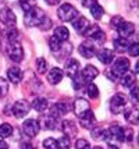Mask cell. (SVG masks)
Here are the masks:
<instances>
[{
  "label": "cell",
  "instance_id": "13",
  "mask_svg": "<svg viewBox=\"0 0 139 149\" xmlns=\"http://www.w3.org/2000/svg\"><path fill=\"white\" fill-rule=\"evenodd\" d=\"M73 109H74V111H75V114L80 117L81 114H84L85 111L91 110V104H89V102H88V100H85V99L80 97V99H75V100H74Z\"/></svg>",
  "mask_w": 139,
  "mask_h": 149
},
{
  "label": "cell",
  "instance_id": "38",
  "mask_svg": "<svg viewBox=\"0 0 139 149\" xmlns=\"http://www.w3.org/2000/svg\"><path fill=\"white\" fill-rule=\"evenodd\" d=\"M20 6L22 7V8H24V11L27 13V11H29L32 7H35V1H33V0H21Z\"/></svg>",
  "mask_w": 139,
  "mask_h": 149
},
{
  "label": "cell",
  "instance_id": "6",
  "mask_svg": "<svg viewBox=\"0 0 139 149\" xmlns=\"http://www.w3.org/2000/svg\"><path fill=\"white\" fill-rule=\"evenodd\" d=\"M127 96L124 93H115L114 96L111 97L110 100V110L114 113V114H118L122 110H125L127 107Z\"/></svg>",
  "mask_w": 139,
  "mask_h": 149
},
{
  "label": "cell",
  "instance_id": "39",
  "mask_svg": "<svg viewBox=\"0 0 139 149\" xmlns=\"http://www.w3.org/2000/svg\"><path fill=\"white\" fill-rule=\"evenodd\" d=\"M122 134H124V142H131L132 141V136H133V131L132 128H122Z\"/></svg>",
  "mask_w": 139,
  "mask_h": 149
},
{
  "label": "cell",
  "instance_id": "24",
  "mask_svg": "<svg viewBox=\"0 0 139 149\" xmlns=\"http://www.w3.org/2000/svg\"><path fill=\"white\" fill-rule=\"evenodd\" d=\"M32 107L36 111H39V113H43L49 107V102L45 97H36V99L32 100Z\"/></svg>",
  "mask_w": 139,
  "mask_h": 149
},
{
  "label": "cell",
  "instance_id": "29",
  "mask_svg": "<svg viewBox=\"0 0 139 149\" xmlns=\"http://www.w3.org/2000/svg\"><path fill=\"white\" fill-rule=\"evenodd\" d=\"M56 121H57V120L52 116L45 117V118H43V128H45V130H54L56 125H57Z\"/></svg>",
  "mask_w": 139,
  "mask_h": 149
},
{
  "label": "cell",
  "instance_id": "49",
  "mask_svg": "<svg viewBox=\"0 0 139 149\" xmlns=\"http://www.w3.org/2000/svg\"><path fill=\"white\" fill-rule=\"evenodd\" d=\"M47 4H50V6H56V4H59L60 0H45Z\"/></svg>",
  "mask_w": 139,
  "mask_h": 149
},
{
  "label": "cell",
  "instance_id": "55",
  "mask_svg": "<svg viewBox=\"0 0 139 149\" xmlns=\"http://www.w3.org/2000/svg\"><path fill=\"white\" fill-rule=\"evenodd\" d=\"M138 142H139V135H138Z\"/></svg>",
  "mask_w": 139,
  "mask_h": 149
},
{
  "label": "cell",
  "instance_id": "47",
  "mask_svg": "<svg viewBox=\"0 0 139 149\" xmlns=\"http://www.w3.org/2000/svg\"><path fill=\"white\" fill-rule=\"evenodd\" d=\"M95 3H96V0H82V4L85 7H89V8H91Z\"/></svg>",
  "mask_w": 139,
  "mask_h": 149
},
{
  "label": "cell",
  "instance_id": "2",
  "mask_svg": "<svg viewBox=\"0 0 139 149\" xmlns=\"http://www.w3.org/2000/svg\"><path fill=\"white\" fill-rule=\"evenodd\" d=\"M104 139L111 145H117L118 142H124V134H122V127L120 125H113L104 132Z\"/></svg>",
  "mask_w": 139,
  "mask_h": 149
},
{
  "label": "cell",
  "instance_id": "4",
  "mask_svg": "<svg viewBox=\"0 0 139 149\" xmlns=\"http://www.w3.org/2000/svg\"><path fill=\"white\" fill-rule=\"evenodd\" d=\"M129 70V60L125 57H120L117 58L111 67V74L114 78H121L124 74H127ZM113 78V79H114Z\"/></svg>",
  "mask_w": 139,
  "mask_h": 149
},
{
  "label": "cell",
  "instance_id": "33",
  "mask_svg": "<svg viewBox=\"0 0 139 149\" xmlns=\"http://www.w3.org/2000/svg\"><path fill=\"white\" fill-rule=\"evenodd\" d=\"M49 47L53 50V52H59V50H61V47H63V45H61V42H60L59 39L56 38V36H52V38L49 39Z\"/></svg>",
  "mask_w": 139,
  "mask_h": 149
},
{
  "label": "cell",
  "instance_id": "27",
  "mask_svg": "<svg viewBox=\"0 0 139 149\" xmlns=\"http://www.w3.org/2000/svg\"><path fill=\"white\" fill-rule=\"evenodd\" d=\"M128 47H129V43H128V40L125 38H117L114 39V49L117 50V52H125L128 50Z\"/></svg>",
  "mask_w": 139,
  "mask_h": 149
},
{
  "label": "cell",
  "instance_id": "17",
  "mask_svg": "<svg viewBox=\"0 0 139 149\" xmlns=\"http://www.w3.org/2000/svg\"><path fill=\"white\" fill-rule=\"evenodd\" d=\"M80 53L86 58H91L95 56V53H96V47L93 45L92 42H82L80 45Z\"/></svg>",
  "mask_w": 139,
  "mask_h": 149
},
{
  "label": "cell",
  "instance_id": "35",
  "mask_svg": "<svg viewBox=\"0 0 139 149\" xmlns=\"http://www.w3.org/2000/svg\"><path fill=\"white\" fill-rule=\"evenodd\" d=\"M86 89H88V96L91 97V99H96V97L99 96V89H98V86L95 84H88L86 86Z\"/></svg>",
  "mask_w": 139,
  "mask_h": 149
},
{
  "label": "cell",
  "instance_id": "19",
  "mask_svg": "<svg viewBox=\"0 0 139 149\" xmlns=\"http://www.w3.org/2000/svg\"><path fill=\"white\" fill-rule=\"evenodd\" d=\"M124 117L128 123L139 124V110L136 107H128L124 110Z\"/></svg>",
  "mask_w": 139,
  "mask_h": 149
},
{
  "label": "cell",
  "instance_id": "48",
  "mask_svg": "<svg viewBox=\"0 0 139 149\" xmlns=\"http://www.w3.org/2000/svg\"><path fill=\"white\" fill-rule=\"evenodd\" d=\"M21 149H36L31 142H22L21 143Z\"/></svg>",
  "mask_w": 139,
  "mask_h": 149
},
{
  "label": "cell",
  "instance_id": "40",
  "mask_svg": "<svg viewBox=\"0 0 139 149\" xmlns=\"http://www.w3.org/2000/svg\"><path fill=\"white\" fill-rule=\"evenodd\" d=\"M73 84H74V88H75V89H81L84 85H86V82L82 79V77H81L80 74H78L75 78H73Z\"/></svg>",
  "mask_w": 139,
  "mask_h": 149
},
{
  "label": "cell",
  "instance_id": "34",
  "mask_svg": "<svg viewBox=\"0 0 139 149\" xmlns=\"http://www.w3.org/2000/svg\"><path fill=\"white\" fill-rule=\"evenodd\" d=\"M47 70V61L43 57H39L36 60V71L39 74H45Z\"/></svg>",
  "mask_w": 139,
  "mask_h": 149
},
{
  "label": "cell",
  "instance_id": "18",
  "mask_svg": "<svg viewBox=\"0 0 139 149\" xmlns=\"http://www.w3.org/2000/svg\"><path fill=\"white\" fill-rule=\"evenodd\" d=\"M117 31L120 32L121 35V38H128V36H131L133 32H135V25H133L132 22H128V21H122L121 22V25L117 28Z\"/></svg>",
  "mask_w": 139,
  "mask_h": 149
},
{
  "label": "cell",
  "instance_id": "32",
  "mask_svg": "<svg viewBox=\"0 0 139 149\" xmlns=\"http://www.w3.org/2000/svg\"><path fill=\"white\" fill-rule=\"evenodd\" d=\"M71 148V139L70 136H61L57 141V149H70Z\"/></svg>",
  "mask_w": 139,
  "mask_h": 149
},
{
  "label": "cell",
  "instance_id": "31",
  "mask_svg": "<svg viewBox=\"0 0 139 149\" xmlns=\"http://www.w3.org/2000/svg\"><path fill=\"white\" fill-rule=\"evenodd\" d=\"M7 39H8V43H13V42H18L20 39V32L15 29V28H10L6 33Z\"/></svg>",
  "mask_w": 139,
  "mask_h": 149
},
{
  "label": "cell",
  "instance_id": "44",
  "mask_svg": "<svg viewBox=\"0 0 139 149\" xmlns=\"http://www.w3.org/2000/svg\"><path fill=\"white\" fill-rule=\"evenodd\" d=\"M131 97L133 99V102L139 103V86H132L131 88Z\"/></svg>",
  "mask_w": 139,
  "mask_h": 149
},
{
  "label": "cell",
  "instance_id": "50",
  "mask_svg": "<svg viewBox=\"0 0 139 149\" xmlns=\"http://www.w3.org/2000/svg\"><path fill=\"white\" fill-rule=\"evenodd\" d=\"M0 149H8V145L4 141H0Z\"/></svg>",
  "mask_w": 139,
  "mask_h": 149
},
{
  "label": "cell",
  "instance_id": "36",
  "mask_svg": "<svg viewBox=\"0 0 139 149\" xmlns=\"http://www.w3.org/2000/svg\"><path fill=\"white\" fill-rule=\"evenodd\" d=\"M43 148L45 149H57V141L54 138H46L43 141Z\"/></svg>",
  "mask_w": 139,
  "mask_h": 149
},
{
  "label": "cell",
  "instance_id": "42",
  "mask_svg": "<svg viewBox=\"0 0 139 149\" xmlns=\"http://www.w3.org/2000/svg\"><path fill=\"white\" fill-rule=\"evenodd\" d=\"M75 149H91V145H89V142L86 139L81 138V139H78L75 142Z\"/></svg>",
  "mask_w": 139,
  "mask_h": 149
},
{
  "label": "cell",
  "instance_id": "3",
  "mask_svg": "<svg viewBox=\"0 0 139 149\" xmlns=\"http://www.w3.org/2000/svg\"><path fill=\"white\" fill-rule=\"evenodd\" d=\"M57 15H59V18L61 21L68 22V21H74V19L78 17V11H77V8L73 4L66 3V4L60 6V8L57 10Z\"/></svg>",
  "mask_w": 139,
  "mask_h": 149
},
{
  "label": "cell",
  "instance_id": "45",
  "mask_svg": "<svg viewBox=\"0 0 139 149\" xmlns=\"http://www.w3.org/2000/svg\"><path fill=\"white\" fill-rule=\"evenodd\" d=\"M124 19H122V17H120V15H117V17H113L111 18V26L113 28H118L120 25H121V22H122Z\"/></svg>",
  "mask_w": 139,
  "mask_h": 149
},
{
  "label": "cell",
  "instance_id": "22",
  "mask_svg": "<svg viewBox=\"0 0 139 149\" xmlns=\"http://www.w3.org/2000/svg\"><path fill=\"white\" fill-rule=\"evenodd\" d=\"M61 131L64 132V134H67V136H74L75 134H77V125H75V123L74 121H71V120H64L63 123H61Z\"/></svg>",
  "mask_w": 139,
  "mask_h": 149
},
{
  "label": "cell",
  "instance_id": "21",
  "mask_svg": "<svg viewBox=\"0 0 139 149\" xmlns=\"http://www.w3.org/2000/svg\"><path fill=\"white\" fill-rule=\"evenodd\" d=\"M63 79V70H60L57 67H54L50 70V72L47 74V81L52 85H57Z\"/></svg>",
  "mask_w": 139,
  "mask_h": 149
},
{
  "label": "cell",
  "instance_id": "25",
  "mask_svg": "<svg viewBox=\"0 0 139 149\" xmlns=\"http://www.w3.org/2000/svg\"><path fill=\"white\" fill-rule=\"evenodd\" d=\"M135 82H136L135 74H132V72H129V71L121 77V85L124 88H132V86H135Z\"/></svg>",
  "mask_w": 139,
  "mask_h": 149
},
{
  "label": "cell",
  "instance_id": "20",
  "mask_svg": "<svg viewBox=\"0 0 139 149\" xmlns=\"http://www.w3.org/2000/svg\"><path fill=\"white\" fill-rule=\"evenodd\" d=\"M7 78L10 79V82L18 84L21 79H22V71H21V68L20 67H11V68H8Z\"/></svg>",
  "mask_w": 139,
  "mask_h": 149
},
{
  "label": "cell",
  "instance_id": "16",
  "mask_svg": "<svg viewBox=\"0 0 139 149\" xmlns=\"http://www.w3.org/2000/svg\"><path fill=\"white\" fill-rule=\"evenodd\" d=\"M73 25H74V28H75L77 32L81 33V35H84L86 29L91 26V24H89V21H88L85 17L80 15V17H77V18L73 21Z\"/></svg>",
  "mask_w": 139,
  "mask_h": 149
},
{
  "label": "cell",
  "instance_id": "15",
  "mask_svg": "<svg viewBox=\"0 0 139 149\" xmlns=\"http://www.w3.org/2000/svg\"><path fill=\"white\" fill-rule=\"evenodd\" d=\"M67 111H68V106L63 102H57V103L52 104L50 107V116L54 117V118H59V117L64 116Z\"/></svg>",
  "mask_w": 139,
  "mask_h": 149
},
{
  "label": "cell",
  "instance_id": "53",
  "mask_svg": "<svg viewBox=\"0 0 139 149\" xmlns=\"http://www.w3.org/2000/svg\"><path fill=\"white\" fill-rule=\"evenodd\" d=\"M93 149H103V148H100V146H96V148H93Z\"/></svg>",
  "mask_w": 139,
  "mask_h": 149
},
{
  "label": "cell",
  "instance_id": "9",
  "mask_svg": "<svg viewBox=\"0 0 139 149\" xmlns=\"http://www.w3.org/2000/svg\"><path fill=\"white\" fill-rule=\"evenodd\" d=\"M29 113V104L25 100H18L13 104V114L17 118H22Z\"/></svg>",
  "mask_w": 139,
  "mask_h": 149
},
{
  "label": "cell",
  "instance_id": "1",
  "mask_svg": "<svg viewBox=\"0 0 139 149\" xmlns=\"http://www.w3.org/2000/svg\"><path fill=\"white\" fill-rule=\"evenodd\" d=\"M46 18V14L45 11L39 8V7H32L29 11L24 14V22H25V25L27 26H39L42 24V21Z\"/></svg>",
  "mask_w": 139,
  "mask_h": 149
},
{
  "label": "cell",
  "instance_id": "14",
  "mask_svg": "<svg viewBox=\"0 0 139 149\" xmlns=\"http://www.w3.org/2000/svg\"><path fill=\"white\" fill-rule=\"evenodd\" d=\"M66 72L70 78H75L80 74V61L75 58H70L66 63Z\"/></svg>",
  "mask_w": 139,
  "mask_h": 149
},
{
  "label": "cell",
  "instance_id": "11",
  "mask_svg": "<svg viewBox=\"0 0 139 149\" xmlns=\"http://www.w3.org/2000/svg\"><path fill=\"white\" fill-rule=\"evenodd\" d=\"M80 123H81V125H82L84 128H88V130L93 128V127H95V124H96V118H95L93 111L88 110V111H85L84 114H81L80 116Z\"/></svg>",
  "mask_w": 139,
  "mask_h": 149
},
{
  "label": "cell",
  "instance_id": "28",
  "mask_svg": "<svg viewBox=\"0 0 139 149\" xmlns=\"http://www.w3.org/2000/svg\"><path fill=\"white\" fill-rule=\"evenodd\" d=\"M91 14H92V17L95 19H100L103 17V14H104V10H103V7L98 4V3H95L92 7H91Z\"/></svg>",
  "mask_w": 139,
  "mask_h": 149
},
{
  "label": "cell",
  "instance_id": "23",
  "mask_svg": "<svg viewBox=\"0 0 139 149\" xmlns=\"http://www.w3.org/2000/svg\"><path fill=\"white\" fill-rule=\"evenodd\" d=\"M98 58H99L100 63L103 64H110L114 58V53L110 49H102L99 53H98Z\"/></svg>",
  "mask_w": 139,
  "mask_h": 149
},
{
  "label": "cell",
  "instance_id": "10",
  "mask_svg": "<svg viewBox=\"0 0 139 149\" xmlns=\"http://www.w3.org/2000/svg\"><path fill=\"white\" fill-rule=\"evenodd\" d=\"M81 77H82V79L85 81L86 84H91V81H93L95 78L99 75V70L95 67V65H86L85 68L81 71V74H80Z\"/></svg>",
  "mask_w": 139,
  "mask_h": 149
},
{
  "label": "cell",
  "instance_id": "51",
  "mask_svg": "<svg viewBox=\"0 0 139 149\" xmlns=\"http://www.w3.org/2000/svg\"><path fill=\"white\" fill-rule=\"evenodd\" d=\"M109 149H118L117 145H111V143H109Z\"/></svg>",
  "mask_w": 139,
  "mask_h": 149
},
{
  "label": "cell",
  "instance_id": "43",
  "mask_svg": "<svg viewBox=\"0 0 139 149\" xmlns=\"http://www.w3.org/2000/svg\"><path fill=\"white\" fill-rule=\"evenodd\" d=\"M104 132H106V130L96 128V130L92 131V138L93 139H104Z\"/></svg>",
  "mask_w": 139,
  "mask_h": 149
},
{
  "label": "cell",
  "instance_id": "7",
  "mask_svg": "<svg viewBox=\"0 0 139 149\" xmlns=\"http://www.w3.org/2000/svg\"><path fill=\"white\" fill-rule=\"evenodd\" d=\"M40 130V125L39 123L36 121V120H33V118H29L27 121H24L22 124V131H24V134L29 138H33V136L38 135V132Z\"/></svg>",
  "mask_w": 139,
  "mask_h": 149
},
{
  "label": "cell",
  "instance_id": "26",
  "mask_svg": "<svg viewBox=\"0 0 139 149\" xmlns=\"http://www.w3.org/2000/svg\"><path fill=\"white\" fill-rule=\"evenodd\" d=\"M54 36L59 39L60 42H64V40H67V39L70 38V31H68V28H66V26H57L54 29Z\"/></svg>",
  "mask_w": 139,
  "mask_h": 149
},
{
  "label": "cell",
  "instance_id": "8",
  "mask_svg": "<svg viewBox=\"0 0 139 149\" xmlns=\"http://www.w3.org/2000/svg\"><path fill=\"white\" fill-rule=\"evenodd\" d=\"M0 21L6 26H14L17 18H15V14H14L8 7H3V8L0 10Z\"/></svg>",
  "mask_w": 139,
  "mask_h": 149
},
{
  "label": "cell",
  "instance_id": "30",
  "mask_svg": "<svg viewBox=\"0 0 139 149\" xmlns=\"http://www.w3.org/2000/svg\"><path fill=\"white\" fill-rule=\"evenodd\" d=\"M13 134V127L10 124H1L0 125V138H8V136Z\"/></svg>",
  "mask_w": 139,
  "mask_h": 149
},
{
  "label": "cell",
  "instance_id": "52",
  "mask_svg": "<svg viewBox=\"0 0 139 149\" xmlns=\"http://www.w3.org/2000/svg\"><path fill=\"white\" fill-rule=\"evenodd\" d=\"M135 71H136V72L139 74V61L136 63V64H135Z\"/></svg>",
  "mask_w": 139,
  "mask_h": 149
},
{
  "label": "cell",
  "instance_id": "37",
  "mask_svg": "<svg viewBox=\"0 0 139 149\" xmlns=\"http://www.w3.org/2000/svg\"><path fill=\"white\" fill-rule=\"evenodd\" d=\"M8 92V82L4 78H0V97L6 96Z\"/></svg>",
  "mask_w": 139,
  "mask_h": 149
},
{
  "label": "cell",
  "instance_id": "12",
  "mask_svg": "<svg viewBox=\"0 0 139 149\" xmlns=\"http://www.w3.org/2000/svg\"><path fill=\"white\" fill-rule=\"evenodd\" d=\"M84 35L88 36V38H91V39H95V40H98V42H103L104 38H106V36H104V33H103V31H102L98 25H91L85 31Z\"/></svg>",
  "mask_w": 139,
  "mask_h": 149
},
{
  "label": "cell",
  "instance_id": "46",
  "mask_svg": "<svg viewBox=\"0 0 139 149\" xmlns=\"http://www.w3.org/2000/svg\"><path fill=\"white\" fill-rule=\"evenodd\" d=\"M50 26H52V21H50V18H47V17H46V18H45L43 21H42V24L39 25V28H40V29H43V31H45V29H49Z\"/></svg>",
  "mask_w": 139,
  "mask_h": 149
},
{
  "label": "cell",
  "instance_id": "5",
  "mask_svg": "<svg viewBox=\"0 0 139 149\" xmlns=\"http://www.w3.org/2000/svg\"><path fill=\"white\" fill-rule=\"evenodd\" d=\"M7 56L11 58L15 63H20L22 57H24V49L21 46L20 42H13V43H8L6 47Z\"/></svg>",
  "mask_w": 139,
  "mask_h": 149
},
{
  "label": "cell",
  "instance_id": "41",
  "mask_svg": "<svg viewBox=\"0 0 139 149\" xmlns=\"http://www.w3.org/2000/svg\"><path fill=\"white\" fill-rule=\"evenodd\" d=\"M128 52H129V54H131V56H133V57L139 56V43H138V42H133V43H131V45H129V47H128Z\"/></svg>",
  "mask_w": 139,
  "mask_h": 149
},
{
  "label": "cell",
  "instance_id": "54",
  "mask_svg": "<svg viewBox=\"0 0 139 149\" xmlns=\"http://www.w3.org/2000/svg\"><path fill=\"white\" fill-rule=\"evenodd\" d=\"M0 50H1V42H0Z\"/></svg>",
  "mask_w": 139,
  "mask_h": 149
}]
</instances>
